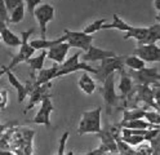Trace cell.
Returning a JSON list of instances; mask_svg holds the SVG:
<instances>
[{
  "mask_svg": "<svg viewBox=\"0 0 160 155\" xmlns=\"http://www.w3.org/2000/svg\"><path fill=\"white\" fill-rule=\"evenodd\" d=\"M101 107H96L93 110L84 111L82 114V120L79 123L78 133L88 134V133H99L101 132Z\"/></svg>",
  "mask_w": 160,
  "mask_h": 155,
  "instance_id": "cell-1",
  "label": "cell"
},
{
  "mask_svg": "<svg viewBox=\"0 0 160 155\" xmlns=\"http://www.w3.org/2000/svg\"><path fill=\"white\" fill-rule=\"evenodd\" d=\"M34 33H35V28H30L27 31H22V33H21V40H22V43H21V45H19L18 53L12 57L11 64L7 66L9 70H13L17 65L22 64V62H26L28 58H31L34 56L35 49L31 45H30V41H28L30 36H31Z\"/></svg>",
  "mask_w": 160,
  "mask_h": 155,
  "instance_id": "cell-2",
  "label": "cell"
},
{
  "mask_svg": "<svg viewBox=\"0 0 160 155\" xmlns=\"http://www.w3.org/2000/svg\"><path fill=\"white\" fill-rule=\"evenodd\" d=\"M129 76L137 83V85H150L160 81V72L156 67H143L141 70H128Z\"/></svg>",
  "mask_w": 160,
  "mask_h": 155,
  "instance_id": "cell-3",
  "label": "cell"
},
{
  "mask_svg": "<svg viewBox=\"0 0 160 155\" xmlns=\"http://www.w3.org/2000/svg\"><path fill=\"white\" fill-rule=\"evenodd\" d=\"M124 69V64H123V56H116V57H110V58H105L101 61L98 69H96V76L98 78L99 81H105V79L114 74L115 71H120Z\"/></svg>",
  "mask_w": 160,
  "mask_h": 155,
  "instance_id": "cell-4",
  "label": "cell"
},
{
  "mask_svg": "<svg viewBox=\"0 0 160 155\" xmlns=\"http://www.w3.org/2000/svg\"><path fill=\"white\" fill-rule=\"evenodd\" d=\"M54 14H56V9L53 5H51L49 3H44L40 4L35 10H34V17L38 19L39 22V27H40V35L42 39H47V25L54 19Z\"/></svg>",
  "mask_w": 160,
  "mask_h": 155,
  "instance_id": "cell-5",
  "label": "cell"
},
{
  "mask_svg": "<svg viewBox=\"0 0 160 155\" xmlns=\"http://www.w3.org/2000/svg\"><path fill=\"white\" fill-rule=\"evenodd\" d=\"M101 93H102V97L105 100L107 114H111L112 109L119 106V100H120L119 96L116 95V92H115V72L111 75H108L105 79Z\"/></svg>",
  "mask_w": 160,
  "mask_h": 155,
  "instance_id": "cell-6",
  "label": "cell"
},
{
  "mask_svg": "<svg viewBox=\"0 0 160 155\" xmlns=\"http://www.w3.org/2000/svg\"><path fill=\"white\" fill-rule=\"evenodd\" d=\"M65 36H66V43L70 47H75L85 52L93 43V36L84 34L83 31H71L65 28Z\"/></svg>",
  "mask_w": 160,
  "mask_h": 155,
  "instance_id": "cell-7",
  "label": "cell"
},
{
  "mask_svg": "<svg viewBox=\"0 0 160 155\" xmlns=\"http://www.w3.org/2000/svg\"><path fill=\"white\" fill-rule=\"evenodd\" d=\"M54 111L53 102L51 100V96L47 95L42 100V105H40L39 111L36 112L35 118L31 120L34 124H40V126L51 127V114Z\"/></svg>",
  "mask_w": 160,
  "mask_h": 155,
  "instance_id": "cell-8",
  "label": "cell"
},
{
  "mask_svg": "<svg viewBox=\"0 0 160 155\" xmlns=\"http://www.w3.org/2000/svg\"><path fill=\"white\" fill-rule=\"evenodd\" d=\"M133 54L143 59L145 62H160V47L156 44H146V45H138Z\"/></svg>",
  "mask_w": 160,
  "mask_h": 155,
  "instance_id": "cell-9",
  "label": "cell"
},
{
  "mask_svg": "<svg viewBox=\"0 0 160 155\" xmlns=\"http://www.w3.org/2000/svg\"><path fill=\"white\" fill-rule=\"evenodd\" d=\"M110 57H116V53L114 50H106V49H101L98 47L91 45L89 49L85 52L84 54H82V62H96V61H102L105 58H110Z\"/></svg>",
  "mask_w": 160,
  "mask_h": 155,
  "instance_id": "cell-10",
  "label": "cell"
},
{
  "mask_svg": "<svg viewBox=\"0 0 160 155\" xmlns=\"http://www.w3.org/2000/svg\"><path fill=\"white\" fill-rule=\"evenodd\" d=\"M71 48L66 41H63V43H59L54 47H52L51 49L47 50V58L54 61L57 65H62L65 59H66V56L68 53V49Z\"/></svg>",
  "mask_w": 160,
  "mask_h": 155,
  "instance_id": "cell-11",
  "label": "cell"
},
{
  "mask_svg": "<svg viewBox=\"0 0 160 155\" xmlns=\"http://www.w3.org/2000/svg\"><path fill=\"white\" fill-rule=\"evenodd\" d=\"M99 137H101V150L102 152H116L118 151V146H116V140L112 134L111 129H101V132L97 133Z\"/></svg>",
  "mask_w": 160,
  "mask_h": 155,
  "instance_id": "cell-12",
  "label": "cell"
},
{
  "mask_svg": "<svg viewBox=\"0 0 160 155\" xmlns=\"http://www.w3.org/2000/svg\"><path fill=\"white\" fill-rule=\"evenodd\" d=\"M4 71H5V75L9 80V83H11V85L17 90V98H18V103H22L26 98V96L28 95L27 93V89H26V85L22 84L21 81L18 80V78L13 74V71L12 70H9L7 66H3Z\"/></svg>",
  "mask_w": 160,
  "mask_h": 155,
  "instance_id": "cell-13",
  "label": "cell"
},
{
  "mask_svg": "<svg viewBox=\"0 0 160 155\" xmlns=\"http://www.w3.org/2000/svg\"><path fill=\"white\" fill-rule=\"evenodd\" d=\"M51 87V84H44V85H40V87H36L34 88L31 92H30V102L27 107L25 109V112H27L28 110H31L38 102H42V100L48 95V89Z\"/></svg>",
  "mask_w": 160,
  "mask_h": 155,
  "instance_id": "cell-14",
  "label": "cell"
},
{
  "mask_svg": "<svg viewBox=\"0 0 160 155\" xmlns=\"http://www.w3.org/2000/svg\"><path fill=\"white\" fill-rule=\"evenodd\" d=\"M131 93H134L138 101H143L146 105L151 106L152 109H155V102H154V96H152V90L148 85H137L134 88V90H132Z\"/></svg>",
  "mask_w": 160,
  "mask_h": 155,
  "instance_id": "cell-15",
  "label": "cell"
},
{
  "mask_svg": "<svg viewBox=\"0 0 160 155\" xmlns=\"http://www.w3.org/2000/svg\"><path fill=\"white\" fill-rule=\"evenodd\" d=\"M63 41H66V36H61L58 39H54V40H48V39H34L30 41V45H31L35 50H48L51 49L52 47L59 44V43H63Z\"/></svg>",
  "mask_w": 160,
  "mask_h": 155,
  "instance_id": "cell-16",
  "label": "cell"
},
{
  "mask_svg": "<svg viewBox=\"0 0 160 155\" xmlns=\"http://www.w3.org/2000/svg\"><path fill=\"white\" fill-rule=\"evenodd\" d=\"M76 71H85V72H92V74L96 75V69L89 66L85 62H79L75 66H71V67H59L58 71H57V75L56 78H61V76H65V75H68V74H72V72H76Z\"/></svg>",
  "mask_w": 160,
  "mask_h": 155,
  "instance_id": "cell-17",
  "label": "cell"
},
{
  "mask_svg": "<svg viewBox=\"0 0 160 155\" xmlns=\"http://www.w3.org/2000/svg\"><path fill=\"white\" fill-rule=\"evenodd\" d=\"M119 90L122 93V98H125L127 96L131 95L133 90V81L132 78L129 76L128 72L123 69L120 70V83H119Z\"/></svg>",
  "mask_w": 160,
  "mask_h": 155,
  "instance_id": "cell-18",
  "label": "cell"
},
{
  "mask_svg": "<svg viewBox=\"0 0 160 155\" xmlns=\"http://www.w3.org/2000/svg\"><path fill=\"white\" fill-rule=\"evenodd\" d=\"M78 85H79L80 89L85 93V95H89V96L93 95L94 90H96V81L85 71H83L82 76H80L79 81H78Z\"/></svg>",
  "mask_w": 160,
  "mask_h": 155,
  "instance_id": "cell-19",
  "label": "cell"
},
{
  "mask_svg": "<svg viewBox=\"0 0 160 155\" xmlns=\"http://www.w3.org/2000/svg\"><path fill=\"white\" fill-rule=\"evenodd\" d=\"M120 128H127V129H160V127L152 126L148 121L143 119H134V120H129L119 124Z\"/></svg>",
  "mask_w": 160,
  "mask_h": 155,
  "instance_id": "cell-20",
  "label": "cell"
},
{
  "mask_svg": "<svg viewBox=\"0 0 160 155\" xmlns=\"http://www.w3.org/2000/svg\"><path fill=\"white\" fill-rule=\"evenodd\" d=\"M0 36H2V40L4 41V44L11 47V48H16V47H19L22 43L21 38L18 35H16L12 30H9L8 27H5L2 33H0Z\"/></svg>",
  "mask_w": 160,
  "mask_h": 155,
  "instance_id": "cell-21",
  "label": "cell"
},
{
  "mask_svg": "<svg viewBox=\"0 0 160 155\" xmlns=\"http://www.w3.org/2000/svg\"><path fill=\"white\" fill-rule=\"evenodd\" d=\"M112 18H114L112 22L111 23H105L101 30H119V31H124V33H128V31L132 28L131 25L127 23L125 21L120 18L116 13L112 14Z\"/></svg>",
  "mask_w": 160,
  "mask_h": 155,
  "instance_id": "cell-22",
  "label": "cell"
},
{
  "mask_svg": "<svg viewBox=\"0 0 160 155\" xmlns=\"http://www.w3.org/2000/svg\"><path fill=\"white\" fill-rule=\"evenodd\" d=\"M123 64H124V67H128L129 70H136V71L146 67V62L134 54L123 56Z\"/></svg>",
  "mask_w": 160,
  "mask_h": 155,
  "instance_id": "cell-23",
  "label": "cell"
},
{
  "mask_svg": "<svg viewBox=\"0 0 160 155\" xmlns=\"http://www.w3.org/2000/svg\"><path fill=\"white\" fill-rule=\"evenodd\" d=\"M148 28V33L146 35V38L138 43V45H146V44H155L156 41L160 40V25L156 23V25H152L147 27Z\"/></svg>",
  "mask_w": 160,
  "mask_h": 155,
  "instance_id": "cell-24",
  "label": "cell"
},
{
  "mask_svg": "<svg viewBox=\"0 0 160 155\" xmlns=\"http://www.w3.org/2000/svg\"><path fill=\"white\" fill-rule=\"evenodd\" d=\"M147 33H148V28L147 27H134V26H132V28L129 30L128 33H125L124 39L127 40L129 38H133V39H136L138 41V43H141V41L146 38Z\"/></svg>",
  "mask_w": 160,
  "mask_h": 155,
  "instance_id": "cell-25",
  "label": "cell"
},
{
  "mask_svg": "<svg viewBox=\"0 0 160 155\" xmlns=\"http://www.w3.org/2000/svg\"><path fill=\"white\" fill-rule=\"evenodd\" d=\"M45 58H47V50H42V53H40L39 56L28 58L26 62L28 64V66L31 67L32 71H40V70L44 67Z\"/></svg>",
  "mask_w": 160,
  "mask_h": 155,
  "instance_id": "cell-26",
  "label": "cell"
},
{
  "mask_svg": "<svg viewBox=\"0 0 160 155\" xmlns=\"http://www.w3.org/2000/svg\"><path fill=\"white\" fill-rule=\"evenodd\" d=\"M145 109H124L123 110V120L122 123L124 121H129V120H134V119H143L145 116Z\"/></svg>",
  "mask_w": 160,
  "mask_h": 155,
  "instance_id": "cell-27",
  "label": "cell"
},
{
  "mask_svg": "<svg viewBox=\"0 0 160 155\" xmlns=\"http://www.w3.org/2000/svg\"><path fill=\"white\" fill-rule=\"evenodd\" d=\"M25 9H26V5L22 3L19 4L17 8H14L11 13H9V22L11 23H19L22 22L23 18H25Z\"/></svg>",
  "mask_w": 160,
  "mask_h": 155,
  "instance_id": "cell-28",
  "label": "cell"
},
{
  "mask_svg": "<svg viewBox=\"0 0 160 155\" xmlns=\"http://www.w3.org/2000/svg\"><path fill=\"white\" fill-rule=\"evenodd\" d=\"M105 23H106V18L96 19L94 22H92V23H89L88 26H85V28L83 30V33L87 34V35H93L94 33H97V31L101 30Z\"/></svg>",
  "mask_w": 160,
  "mask_h": 155,
  "instance_id": "cell-29",
  "label": "cell"
},
{
  "mask_svg": "<svg viewBox=\"0 0 160 155\" xmlns=\"http://www.w3.org/2000/svg\"><path fill=\"white\" fill-rule=\"evenodd\" d=\"M143 119H146V121H148L150 124H152V126L160 127V112H158V111L146 110Z\"/></svg>",
  "mask_w": 160,
  "mask_h": 155,
  "instance_id": "cell-30",
  "label": "cell"
},
{
  "mask_svg": "<svg viewBox=\"0 0 160 155\" xmlns=\"http://www.w3.org/2000/svg\"><path fill=\"white\" fill-rule=\"evenodd\" d=\"M123 142H125L128 146H138L145 142V138L142 136H136V134H131L128 137H124V138H120Z\"/></svg>",
  "mask_w": 160,
  "mask_h": 155,
  "instance_id": "cell-31",
  "label": "cell"
},
{
  "mask_svg": "<svg viewBox=\"0 0 160 155\" xmlns=\"http://www.w3.org/2000/svg\"><path fill=\"white\" fill-rule=\"evenodd\" d=\"M82 57V53L80 52H78V53H75V54H72L71 57H68L67 59H65V62L62 65H59V67H63V69H66V67H71V66H75L76 64H79V58Z\"/></svg>",
  "mask_w": 160,
  "mask_h": 155,
  "instance_id": "cell-32",
  "label": "cell"
},
{
  "mask_svg": "<svg viewBox=\"0 0 160 155\" xmlns=\"http://www.w3.org/2000/svg\"><path fill=\"white\" fill-rule=\"evenodd\" d=\"M70 136L68 131H66L63 134L61 140H59V146H58V151H57V155H65V147H66V142H67V138Z\"/></svg>",
  "mask_w": 160,
  "mask_h": 155,
  "instance_id": "cell-33",
  "label": "cell"
},
{
  "mask_svg": "<svg viewBox=\"0 0 160 155\" xmlns=\"http://www.w3.org/2000/svg\"><path fill=\"white\" fill-rule=\"evenodd\" d=\"M26 2V8H27V10H28V13L30 14H34V10L42 4V0H25Z\"/></svg>",
  "mask_w": 160,
  "mask_h": 155,
  "instance_id": "cell-34",
  "label": "cell"
},
{
  "mask_svg": "<svg viewBox=\"0 0 160 155\" xmlns=\"http://www.w3.org/2000/svg\"><path fill=\"white\" fill-rule=\"evenodd\" d=\"M25 0H4V4H5V8L8 10V13H11L14 8H17L19 4H22Z\"/></svg>",
  "mask_w": 160,
  "mask_h": 155,
  "instance_id": "cell-35",
  "label": "cell"
},
{
  "mask_svg": "<svg viewBox=\"0 0 160 155\" xmlns=\"http://www.w3.org/2000/svg\"><path fill=\"white\" fill-rule=\"evenodd\" d=\"M152 96H154V102H155V111L160 112V88H151Z\"/></svg>",
  "mask_w": 160,
  "mask_h": 155,
  "instance_id": "cell-36",
  "label": "cell"
},
{
  "mask_svg": "<svg viewBox=\"0 0 160 155\" xmlns=\"http://www.w3.org/2000/svg\"><path fill=\"white\" fill-rule=\"evenodd\" d=\"M8 105V90L0 89V109L4 110Z\"/></svg>",
  "mask_w": 160,
  "mask_h": 155,
  "instance_id": "cell-37",
  "label": "cell"
},
{
  "mask_svg": "<svg viewBox=\"0 0 160 155\" xmlns=\"http://www.w3.org/2000/svg\"><path fill=\"white\" fill-rule=\"evenodd\" d=\"M0 18L4 19L5 22H9V13L5 8V4H4V0H0Z\"/></svg>",
  "mask_w": 160,
  "mask_h": 155,
  "instance_id": "cell-38",
  "label": "cell"
},
{
  "mask_svg": "<svg viewBox=\"0 0 160 155\" xmlns=\"http://www.w3.org/2000/svg\"><path fill=\"white\" fill-rule=\"evenodd\" d=\"M16 124H17L16 121H9V123H4V124L0 123V138H2V136L8 129H12V127L16 126Z\"/></svg>",
  "mask_w": 160,
  "mask_h": 155,
  "instance_id": "cell-39",
  "label": "cell"
},
{
  "mask_svg": "<svg viewBox=\"0 0 160 155\" xmlns=\"http://www.w3.org/2000/svg\"><path fill=\"white\" fill-rule=\"evenodd\" d=\"M158 134H160V131L159 129H148L147 131V133H146V136L143 137L145 138V141H147V142H150L151 140H154Z\"/></svg>",
  "mask_w": 160,
  "mask_h": 155,
  "instance_id": "cell-40",
  "label": "cell"
},
{
  "mask_svg": "<svg viewBox=\"0 0 160 155\" xmlns=\"http://www.w3.org/2000/svg\"><path fill=\"white\" fill-rule=\"evenodd\" d=\"M0 155H17L12 150H0Z\"/></svg>",
  "mask_w": 160,
  "mask_h": 155,
  "instance_id": "cell-41",
  "label": "cell"
},
{
  "mask_svg": "<svg viewBox=\"0 0 160 155\" xmlns=\"http://www.w3.org/2000/svg\"><path fill=\"white\" fill-rule=\"evenodd\" d=\"M5 27H7V22H5L4 19L0 18V33H2V31H3Z\"/></svg>",
  "mask_w": 160,
  "mask_h": 155,
  "instance_id": "cell-42",
  "label": "cell"
},
{
  "mask_svg": "<svg viewBox=\"0 0 160 155\" xmlns=\"http://www.w3.org/2000/svg\"><path fill=\"white\" fill-rule=\"evenodd\" d=\"M154 5H155V9L158 10V12H160V0H155Z\"/></svg>",
  "mask_w": 160,
  "mask_h": 155,
  "instance_id": "cell-43",
  "label": "cell"
},
{
  "mask_svg": "<svg viewBox=\"0 0 160 155\" xmlns=\"http://www.w3.org/2000/svg\"><path fill=\"white\" fill-rule=\"evenodd\" d=\"M3 75H5V71H4V69L2 67V70H0V78H2Z\"/></svg>",
  "mask_w": 160,
  "mask_h": 155,
  "instance_id": "cell-44",
  "label": "cell"
},
{
  "mask_svg": "<svg viewBox=\"0 0 160 155\" xmlns=\"http://www.w3.org/2000/svg\"><path fill=\"white\" fill-rule=\"evenodd\" d=\"M155 19H156V21H158V22L160 23V12H159V13L156 14V17H155Z\"/></svg>",
  "mask_w": 160,
  "mask_h": 155,
  "instance_id": "cell-45",
  "label": "cell"
},
{
  "mask_svg": "<svg viewBox=\"0 0 160 155\" xmlns=\"http://www.w3.org/2000/svg\"><path fill=\"white\" fill-rule=\"evenodd\" d=\"M0 40H2V36H0Z\"/></svg>",
  "mask_w": 160,
  "mask_h": 155,
  "instance_id": "cell-46",
  "label": "cell"
}]
</instances>
